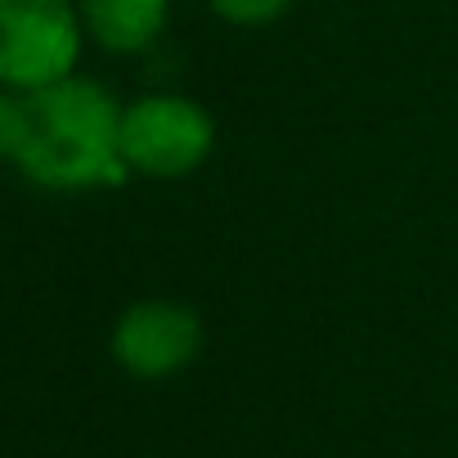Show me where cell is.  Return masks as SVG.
<instances>
[{
	"mask_svg": "<svg viewBox=\"0 0 458 458\" xmlns=\"http://www.w3.org/2000/svg\"><path fill=\"white\" fill-rule=\"evenodd\" d=\"M19 166L41 189L122 184L131 166L122 162L117 99L90 77H68L28 95V144Z\"/></svg>",
	"mask_w": 458,
	"mask_h": 458,
	"instance_id": "1",
	"label": "cell"
},
{
	"mask_svg": "<svg viewBox=\"0 0 458 458\" xmlns=\"http://www.w3.org/2000/svg\"><path fill=\"white\" fill-rule=\"evenodd\" d=\"M77 0H0V86L37 95L68 81L81 59Z\"/></svg>",
	"mask_w": 458,
	"mask_h": 458,
	"instance_id": "2",
	"label": "cell"
},
{
	"mask_svg": "<svg viewBox=\"0 0 458 458\" xmlns=\"http://www.w3.org/2000/svg\"><path fill=\"white\" fill-rule=\"evenodd\" d=\"M211 144V117L184 95H148L122 108V162L140 175H189L207 162Z\"/></svg>",
	"mask_w": 458,
	"mask_h": 458,
	"instance_id": "3",
	"label": "cell"
},
{
	"mask_svg": "<svg viewBox=\"0 0 458 458\" xmlns=\"http://www.w3.org/2000/svg\"><path fill=\"white\" fill-rule=\"evenodd\" d=\"M113 360L144 382L171 377L180 369H189L202 351V319L198 310L180 306V301H135L131 310H122V319L113 324Z\"/></svg>",
	"mask_w": 458,
	"mask_h": 458,
	"instance_id": "4",
	"label": "cell"
},
{
	"mask_svg": "<svg viewBox=\"0 0 458 458\" xmlns=\"http://www.w3.org/2000/svg\"><path fill=\"white\" fill-rule=\"evenodd\" d=\"M171 0H77L86 37H95L113 55L144 50L166 28Z\"/></svg>",
	"mask_w": 458,
	"mask_h": 458,
	"instance_id": "5",
	"label": "cell"
},
{
	"mask_svg": "<svg viewBox=\"0 0 458 458\" xmlns=\"http://www.w3.org/2000/svg\"><path fill=\"white\" fill-rule=\"evenodd\" d=\"M28 144V95L0 86V162H19Z\"/></svg>",
	"mask_w": 458,
	"mask_h": 458,
	"instance_id": "6",
	"label": "cell"
},
{
	"mask_svg": "<svg viewBox=\"0 0 458 458\" xmlns=\"http://www.w3.org/2000/svg\"><path fill=\"white\" fill-rule=\"evenodd\" d=\"M207 5L234 28H266L293 5V0H207Z\"/></svg>",
	"mask_w": 458,
	"mask_h": 458,
	"instance_id": "7",
	"label": "cell"
}]
</instances>
